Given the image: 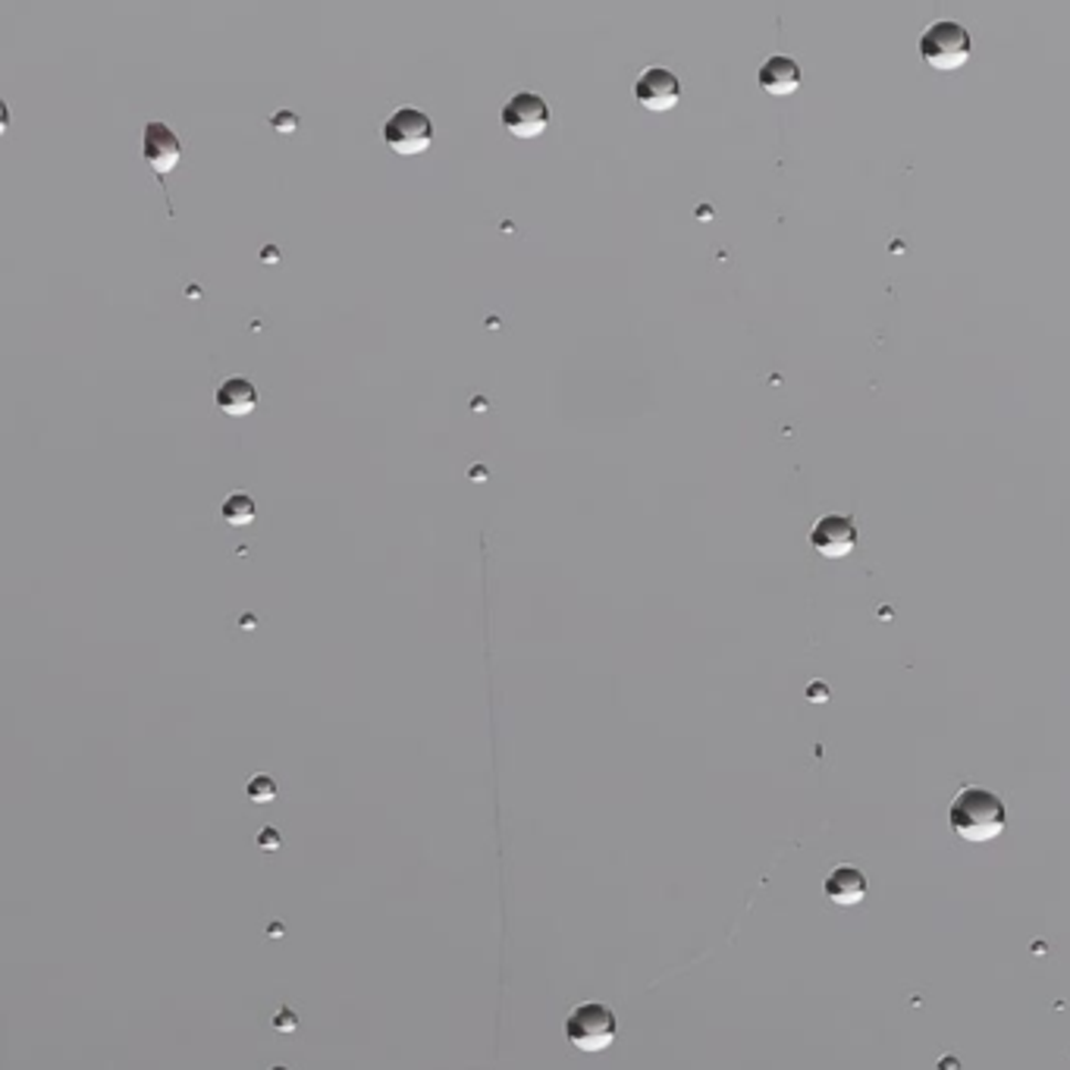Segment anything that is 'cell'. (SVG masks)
I'll return each instance as SVG.
<instances>
[{
  "mask_svg": "<svg viewBox=\"0 0 1070 1070\" xmlns=\"http://www.w3.org/2000/svg\"><path fill=\"white\" fill-rule=\"evenodd\" d=\"M948 822H952L954 836L979 845V841H993L1005 832L1008 814L995 791L971 785V788H961L957 798L952 800Z\"/></svg>",
  "mask_w": 1070,
  "mask_h": 1070,
  "instance_id": "1",
  "label": "cell"
},
{
  "mask_svg": "<svg viewBox=\"0 0 1070 1070\" xmlns=\"http://www.w3.org/2000/svg\"><path fill=\"white\" fill-rule=\"evenodd\" d=\"M616 1030H619L616 1014L604 1001L578 1005L565 1020V1039L578 1051H587V1055L609 1049L616 1042Z\"/></svg>",
  "mask_w": 1070,
  "mask_h": 1070,
  "instance_id": "2",
  "label": "cell"
},
{
  "mask_svg": "<svg viewBox=\"0 0 1070 1070\" xmlns=\"http://www.w3.org/2000/svg\"><path fill=\"white\" fill-rule=\"evenodd\" d=\"M971 32L954 20L933 22L920 39V57L933 70H961L971 60Z\"/></svg>",
  "mask_w": 1070,
  "mask_h": 1070,
  "instance_id": "3",
  "label": "cell"
},
{
  "mask_svg": "<svg viewBox=\"0 0 1070 1070\" xmlns=\"http://www.w3.org/2000/svg\"><path fill=\"white\" fill-rule=\"evenodd\" d=\"M384 141L389 145V151L402 157L424 155L433 145V123L428 114L415 111V107H402L387 119L384 126Z\"/></svg>",
  "mask_w": 1070,
  "mask_h": 1070,
  "instance_id": "4",
  "label": "cell"
},
{
  "mask_svg": "<svg viewBox=\"0 0 1070 1070\" xmlns=\"http://www.w3.org/2000/svg\"><path fill=\"white\" fill-rule=\"evenodd\" d=\"M503 126H506L508 133H512L515 138L531 141V138H537L541 133H546V126H549V107H546V101L541 95H534V92H518V95L512 97L506 107H503Z\"/></svg>",
  "mask_w": 1070,
  "mask_h": 1070,
  "instance_id": "5",
  "label": "cell"
},
{
  "mask_svg": "<svg viewBox=\"0 0 1070 1070\" xmlns=\"http://www.w3.org/2000/svg\"><path fill=\"white\" fill-rule=\"evenodd\" d=\"M634 97L641 104L643 111L650 114H665L679 104L681 97V82L675 73H669L665 66H650L638 85H634Z\"/></svg>",
  "mask_w": 1070,
  "mask_h": 1070,
  "instance_id": "6",
  "label": "cell"
},
{
  "mask_svg": "<svg viewBox=\"0 0 1070 1070\" xmlns=\"http://www.w3.org/2000/svg\"><path fill=\"white\" fill-rule=\"evenodd\" d=\"M810 546L826 559H845L857 546V527L848 515H826L810 531Z\"/></svg>",
  "mask_w": 1070,
  "mask_h": 1070,
  "instance_id": "7",
  "label": "cell"
},
{
  "mask_svg": "<svg viewBox=\"0 0 1070 1070\" xmlns=\"http://www.w3.org/2000/svg\"><path fill=\"white\" fill-rule=\"evenodd\" d=\"M141 155H145V164L155 170L157 176H167L170 170L179 167L182 160V141L176 136L174 129L167 123H148L145 126V145H141Z\"/></svg>",
  "mask_w": 1070,
  "mask_h": 1070,
  "instance_id": "8",
  "label": "cell"
},
{
  "mask_svg": "<svg viewBox=\"0 0 1070 1070\" xmlns=\"http://www.w3.org/2000/svg\"><path fill=\"white\" fill-rule=\"evenodd\" d=\"M867 873L857 870V867H836L829 879H826V898L838 904V908H854L867 898Z\"/></svg>",
  "mask_w": 1070,
  "mask_h": 1070,
  "instance_id": "9",
  "label": "cell"
},
{
  "mask_svg": "<svg viewBox=\"0 0 1070 1070\" xmlns=\"http://www.w3.org/2000/svg\"><path fill=\"white\" fill-rule=\"evenodd\" d=\"M798 85H800L798 60L776 54V57H766V63L759 66V88H763L766 95H776V97L795 95V92H798Z\"/></svg>",
  "mask_w": 1070,
  "mask_h": 1070,
  "instance_id": "10",
  "label": "cell"
},
{
  "mask_svg": "<svg viewBox=\"0 0 1070 1070\" xmlns=\"http://www.w3.org/2000/svg\"><path fill=\"white\" fill-rule=\"evenodd\" d=\"M254 406H258V389L245 377H233L217 389V409L230 418H245V415H252Z\"/></svg>",
  "mask_w": 1070,
  "mask_h": 1070,
  "instance_id": "11",
  "label": "cell"
},
{
  "mask_svg": "<svg viewBox=\"0 0 1070 1070\" xmlns=\"http://www.w3.org/2000/svg\"><path fill=\"white\" fill-rule=\"evenodd\" d=\"M223 518L230 522L233 527L252 525L254 522V500L245 496V493H233L227 503H223Z\"/></svg>",
  "mask_w": 1070,
  "mask_h": 1070,
  "instance_id": "12",
  "label": "cell"
},
{
  "mask_svg": "<svg viewBox=\"0 0 1070 1070\" xmlns=\"http://www.w3.org/2000/svg\"><path fill=\"white\" fill-rule=\"evenodd\" d=\"M249 798L252 800H273L276 798V781H273L271 776H254L252 781H249Z\"/></svg>",
  "mask_w": 1070,
  "mask_h": 1070,
  "instance_id": "13",
  "label": "cell"
},
{
  "mask_svg": "<svg viewBox=\"0 0 1070 1070\" xmlns=\"http://www.w3.org/2000/svg\"><path fill=\"white\" fill-rule=\"evenodd\" d=\"M273 1027H276L280 1032H292L295 1030V1014H292L290 1008H283V1011L273 1017Z\"/></svg>",
  "mask_w": 1070,
  "mask_h": 1070,
  "instance_id": "14",
  "label": "cell"
},
{
  "mask_svg": "<svg viewBox=\"0 0 1070 1070\" xmlns=\"http://www.w3.org/2000/svg\"><path fill=\"white\" fill-rule=\"evenodd\" d=\"M261 845H264V848H273V845H280V832H273V829H264V832H261Z\"/></svg>",
  "mask_w": 1070,
  "mask_h": 1070,
  "instance_id": "15",
  "label": "cell"
},
{
  "mask_svg": "<svg viewBox=\"0 0 1070 1070\" xmlns=\"http://www.w3.org/2000/svg\"><path fill=\"white\" fill-rule=\"evenodd\" d=\"M276 123H283V129H292V126H295L292 114H276V117H273V126H276Z\"/></svg>",
  "mask_w": 1070,
  "mask_h": 1070,
  "instance_id": "16",
  "label": "cell"
},
{
  "mask_svg": "<svg viewBox=\"0 0 1070 1070\" xmlns=\"http://www.w3.org/2000/svg\"><path fill=\"white\" fill-rule=\"evenodd\" d=\"M810 697H814V701H817V697H826V691H822V688H810Z\"/></svg>",
  "mask_w": 1070,
  "mask_h": 1070,
  "instance_id": "17",
  "label": "cell"
},
{
  "mask_svg": "<svg viewBox=\"0 0 1070 1070\" xmlns=\"http://www.w3.org/2000/svg\"><path fill=\"white\" fill-rule=\"evenodd\" d=\"M276 1070H286V1068H276Z\"/></svg>",
  "mask_w": 1070,
  "mask_h": 1070,
  "instance_id": "18",
  "label": "cell"
}]
</instances>
